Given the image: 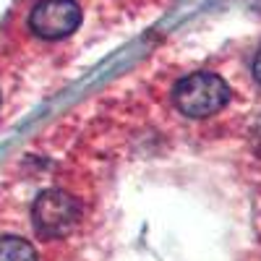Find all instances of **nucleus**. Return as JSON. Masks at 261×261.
Wrapping results in <instances>:
<instances>
[{
    "mask_svg": "<svg viewBox=\"0 0 261 261\" xmlns=\"http://www.w3.org/2000/svg\"><path fill=\"white\" fill-rule=\"evenodd\" d=\"M32 220L42 238L68 235L81 220V204L65 191H45L32 206Z\"/></svg>",
    "mask_w": 261,
    "mask_h": 261,
    "instance_id": "f03ea898",
    "label": "nucleus"
},
{
    "mask_svg": "<svg viewBox=\"0 0 261 261\" xmlns=\"http://www.w3.org/2000/svg\"><path fill=\"white\" fill-rule=\"evenodd\" d=\"M253 76H256V81L261 84V50L256 53V60H253Z\"/></svg>",
    "mask_w": 261,
    "mask_h": 261,
    "instance_id": "423d86ee",
    "label": "nucleus"
},
{
    "mask_svg": "<svg viewBox=\"0 0 261 261\" xmlns=\"http://www.w3.org/2000/svg\"><path fill=\"white\" fill-rule=\"evenodd\" d=\"M178 110L191 118H209L214 113H220L230 99V86L209 71L191 73L178 81L175 92H172Z\"/></svg>",
    "mask_w": 261,
    "mask_h": 261,
    "instance_id": "f257e3e1",
    "label": "nucleus"
},
{
    "mask_svg": "<svg viewBox=\"0 0 261 261\" xmlns=\"http://www.w3.org/2000/svg\"><path fill=\"white\" fill-rule=\"evenodd\" d=\"M0 261H37V251L24 238L6 235L0 238Z\"/></svg>",
    "mask_w": 261,
    "mask_h": 261,
    "instance_id": "20e7f679",
    "label": "nucleus"
},
{
    "mask_svg": "<svg viewBox=\"0 0 261 261\" xmlns=\"http://www.w3.org/2000/svg\"><path fill=\"white\" fill-rule=\"evenodd\" d=\"M81 24V6L76 0H42L29 16V27L42 39H63Z\"/></svg>",
    "mask_w": 261,
    "mask_h": 261,
    "instance_id": "7ed1b4c3",
    "label": "nucleus"
},
{
    "mask_svg": "<svg viewBox=\"0 0 261 261\" xmlns=\"http://www.w3.org/2000/svg\"><path fill=\"white\" fill-rule=\"evenodd\" d=\"M251 146H253V151L261 157V118L253 123V130H251Z\"/></svg>",
    "mask_w": 261,
    "mask_h": 261,
    "instance_id": "39448f33",
    "label": "nucleus"
}]
</instances>
